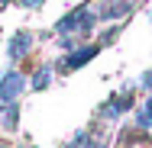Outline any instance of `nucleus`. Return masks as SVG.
Returning a JSON list of instances; mask_svg holds the SVG:
<instances>
[{
    "label": "nucleus",
    "mask_w": 152,
    "mask_h": 148,
    "mask_svg": "<svg viewBox=\"0 0 152 148\" xmlns=\"http://www.w3.org/2000/svg\"><path fill=\"white\" fill-rule=\"evenodd\" d=\"M142 87L152 90V71H146V74H142Z\"/></svg>",
    "instance_id": "obj_11"
},
{
    "label": "nucleus",
    "mask_w": 152,
    "mask_h": 148,
    "mask_svg": "<svg viewBox=\"0 0 152 148\" xmlns=\"http://www.w3.org/2000/svg\"><path fill=\"white\" fill-rule=\"evenodd\" d=\"M97 26V16H94L91 6H75L55 23V32L58 35H75V39H84L88 32Z\"/></svg>",
    "instance_id": "obj_1"
},
{
    "label": "nucleus",
    "mask_w": 152,
    "mask_h": 148,
    "mask_svg": "<svg viewBox=\"0 0 152 148\" xmlns=\"http://www.w3.org/2000/svg\"><path fill=\"white\" fill-rule=\"evenodd\" d=\"M136 3L133 0H113V3H104V0H97V10H94V16L97 19H120V16H129V10H133Z\"/></svg>",
    "instance_id": "obj_5"
},
{
    "label": "nucleus",
    "mask_w": 152,
    "mask_h": 148,
    "mask_svg": "<svg viewBox=\"0 0 152 148\" xmlns=\"http://www.w3.org/2000/svg\"><path fill=\"white\" fill-rule=\"evenodd\" d=\"M16 3H20V6H29V10H39L45 0H16Z\"/></svg>",
    "instance_id": "obj_10"
},
{
    "label": "nucleus",
    "mask_w": 152,
    "mask_h": 148,
    "mask_svg": "<svg viewBox=\"0 0 152 148\" xmlns=\"http://www.w3.org/2000/svg\"><path fill=\"white\" fill-rule=\"evenodd\" d=\"M0 122H3L7 132H13V129L20 126V106H16V103H3V110H0Z\"/></svg>",
    "instance_id": "obj_7"
},
{
    "label": "nucleus",
    "mask_w": 152,
    "mask_h": 148,
    "mask_svg": "<svg viewBox=\"0 0 152 148\" xmlns=\"http://www.w3.org/2000/svg\"><path fill=\"white\" fill-rule=\"evenodd\" d=\"M129 110H133V90L123 87V90H117L110 100H104V103H100V119H110V122H113V119L126 116Z\"/></svg>",
    "instance_id": "obj_2"
},
{
    "label": "nucleus",
    "mask_w": 152,
    "mask_h": 148,
    "mask_svg": "<svg viewBox=\"0 0 152 148\" xmlns=\"http://www.w3.org/2000/svg\"><path fill=\"white\" fill-rule=\"evenodd\" d=\"M104 3H113V0H104Z\"/></svg>",
    "instance_id": "obj_13"
},
{
    "label": "nucleus",
    "mask_w": 152,
    "mask_h": 148,
    "mask_svg": "<svg viewBox=\"0 0 152 148\" xmlns=\"http://www.w3.org/2000/svg\"><path fill=\"white\" fill-rule=\"evenodd\" d=\"M29 48H32V32L20 29V32H13L10 45H7V58H10V61H20V58L29 55Z\"/></svg>",
    "instance_id": "obj_6"
},
{
    "label": "nucleus",
    "mask_w": 152,
    "mask_h": 148,
    "mask_svg": "<svg viewBox=\"0 0 152 148\" xmlns=\"http://www.w3.org/2000/svg\"><path fill=\"white\" fill-rule=\"evenodd\" d=\"M136 126H139V129H152V97L136 110Z\"/></svg>",
    "instance_id": "obj_9"
},
{
    "label": "nucleus",
    "mask_w": 152,
    "mask_h": 148,
    "mask_svg": "<svg viewBox=\"0 0 152 148\" xmlns=\"http://www.w3.org/2000/svg\"><path fill=\"white\" fill-rule=\"evenodd\" d=\"M7 3H13V0H0V10H3V6H7Z\"/></svg>",
    "instance_id": "obj_12"
},
{
    "label": "nucleus",
    "mask_w": 152,
    "mask_h": 148,
    "mask_svg": "<svg viewBox=\"0 0 152 148\" xmlns=\"http://www.w3.org/2000/svg\"><path fill=\"white\" fill-rule=\"evenodd\" d=\"M0 148H10V145H0Z\"/></svg>",
    "instance_id": "obj_14"
},
{
    "label": "nucleus",
    "mask_w": 152,
    "mask_h": 148,
    "mask_svg": "<svg viewBox=\"0 0 152 148\" xmlns=\"http://www.w3.org/2000/svg\"><path fill=\"white\" fill-rule=\"evenodd\" d=\"M94 55H100V42H94V45H78V48H71L65 58L58 61V71H78V68H84Z\"/></svg>",
    "instance_id": "obj_4"
},
{
    "label": "nucleus",
    "mask_w": 152,
    "mask_h": 148,
    "mask_svg": "<svg viewBox=\"0 0 152 148\" xmlns=\"http://www.w3.org/2000/svg\"><path fill=\"white\" fill-rule=\"evenodd\" d=\"M49 84H52V68H49V64H39L36 74H32V84H29V87L32 90H45Z\"/></svg>",
    "instance_id": "obj_8"
},
{
    "label": "nucleus",
    "mask_w": 152,
    "mask_h": 148,
    "mask_svg": "<svg viewBox=\"0 0 152 148\" xmlns=\"http://www.w3.org/2000/svg\"><path fill=\"white\" fill-rule=\"evenodd\" d=\"M26 87H29V84H26V77H23L20 71H13V68L3 71V74H0V103H16Z\"/></svg>",
    "instance_id": "obj_3"
}]
</instances>
